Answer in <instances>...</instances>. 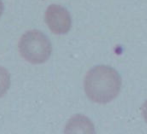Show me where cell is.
I'll use <instances>...</instances> for the list:
<instances>
[{
  "instance_id": "obj_1",
  "label": "cell",
  "mask_w": 147,
  "mask_h": 134,
  "mask_svg": "<svg viewBox=\"0 0 147 134\" xmlns=\"http://www.w3.org/2000/svg\"><path fill=\"white\" fill-rule=\"evenodd\" d=\"M86 95L93 102L106 104L114 99L121 89V77L110 66L98 65L87 72L84 80Z\"/></svg>"
},
{
  "instance_id": "obj_2",
  "label": "cell",
  "mask_w": 147,
  "mask_h": 134,
  "mask_svg": "<svg viewBox=\"0 0 147 134\" xmlns=\"http://www.w3.org/2000/svg\"><path fill=\"white\" fill-rule=\"evenodd\" d=\"M18 47L21 56L32 64H42L46 62L52 52L50 40L38 30L25 32L20 38Z\"/></svg>"
},
{
  "instance_id": "obj_3",
  "label": "cell",
  "mask_w": 147,
  "mask_h": 134,
  "mask_svg": "<svg viewBox=\"0 0 147 134\" xmlns=\"http://www.w3.org/2000/svg\"><path fill=\"white\" fill-rule=\"evenodd\" d=\"M45 22L55 34H66L71 28V16L66 8L58 4H51L45 12Z\"/></svg>"
},
{
  "instance_id": "obj_4",
  "label": "cell",
  "mask_w": 147,
  "mask_h": 134,
  "mask_svg": "<svg viewBox=\"0 0 147 134\" xmlns=\"http://www.w3.org/2000/svg\"><path fill=\"white\" fill-rule=\"evenodd\" d=\"M66 133H94V126L88 118L81 115L72 117L65 127Z\"/></svg>"
},
{
  "instance_id": "obj_5",
  "label": "cell",
  "mask_w": 147,
  "mask_h": 134,
  "mask_svg": "<svg viewBox=\"0 0 147 134\" xmlns=\"http://www.w3.org/2000/svg\"><path fill=\"white\" fill-rule=\"evenodd\" d=\"M10 87V74L4 67L0 66V97L8 91Z\"/></svg>"
},
{
  "instance_id": "obj_6",
  "label": "cell",
  "mask_w": 147,
  "mask_h": 134,
  "mask_svg": "<svg viewBox=\"0 0 147 134\" xmlns=\"http://www.w3.org/2000/svg\"><path fill=\"white\" fill-rule=\"evenodd\" d=\"M142 114H143L144 119H145V121L147 122V100L142 105Z\"/></svg>"
},
{
  "instance_id": "obj_7",
  "label": "cell",
  "mask_w": 147,
  "mask_h": 134,
  "mask_svg": "<svg viewBox=\"0 0 147 134\" xmlns=\"http://www.w3.org/2000/svg\"><path fill=\"white\" fill-rule=\"evenodd\" d=\"M3 10H4V5H3V2H2V0H0V17H1L2 13H3Z\"/></svg>"
}]
</instances>
